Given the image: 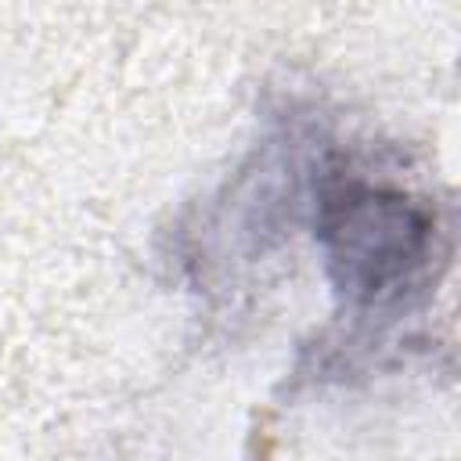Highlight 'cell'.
<instances>
[{
  "instance_id": "6da1fadb",
  "label": "cell",
  "mask_w": 461,
  "mask_h": 461,
  "mask_svg": "<svg viewBox=\"0 0 461 461\" xmlns=\"http://www.w3.org/2000/svg\"><path fill=\"white\" fill-rule=\"evenodd\" d=\"M317 238L335 292L364 313L400 306L436 259V220L407 191L331 173L317 187Z\"/></svg>"
}]
</instances>
